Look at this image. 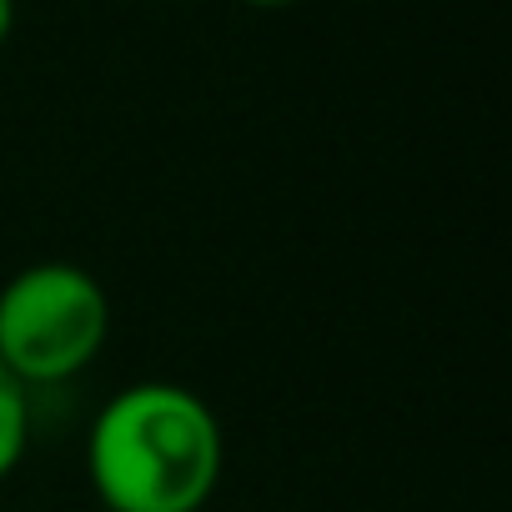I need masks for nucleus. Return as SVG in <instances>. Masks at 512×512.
Masks as SVG:
<instances>
[{
	"label": "nucleus",
	"instance_id": "nucleus-1",
	"mask_svg": "<svg viewBox=\"0 0 512 512\" xmlns=\"http://www.w3.org/2000/svg\"><path fill=\"white\" fill-rule=\"evenodd\" d=\"M221 472V417L181 382L121 387L86 432V477L106 512H201Z\"/></svg>",
	"mask_w": 512,
	"mask_h": 512
},
{
	"label": "nucleus",
	"instance_id": "nucleus-2",
	"mask_svg": "<svg viewBox=\"0 0 512 512\" xmlns=\"http://www.w3.org/2000/svg\"><path fill=\"white\" fill-rule=\"evenodd\" d=\"M111 337V297L76 262H31L0 287V367L26 392L76 382Z\"/></svg>",
	"mask_w": 512,
	"mask_h": 512
},
{
	"label": "nucleus",
	"instance_id": "nucleus-3",
	"mask_svg": "<svg viewBox=\"0 0 512 512\" xmlns=\"http://www.w3.org/2000/svg\"><path fill=\"white\" fill-rule=\"evenodd\" d=\"M31 447V392L0 367V482H11Z\"/></svg>",
	"mask_w": 512,
	"mask_h": 512
},
{
	"label": "nucleus",
	"instance_id": "nucleus-4",
	"mask_svg": "<svg viewBox=\"0 0 512 512\" xmlns=\"http://www.w3.org/2000/svg\"><path fill=\"white\" fill-rule=\"evenodd\" d=\"M11 31H16V0H0V46L11 41Z\"/></svg>",
	"mask_w": 512,
	"mask_h": 512
},
{
	"label": "nucleus",
	"instance_id": "nucleus-5",
	"mask_svg": "<svg viewBox=\"0 0 512 512\" xmlns=\"http://www.w3.org/2000/svg\"><path fill=\"white\" fill-rule=\"evenodd\" d=\"M241 6H256V11H287V6H302V0H241Z\"/></svg>",
	"mask_w": 512,
	"mask_h": 512
},
{
	"label": "nucleus",
	"instance_id": "nucleus-6",
	"mask_svg": "<svg viewBox=\"0 0 512 512\" xmlns=\"http://www.w3.org/2000/svg\"><path fill=\"white\" fill-rule=\"evenodd\" d=\"M101 512H106V507H101Z\"/></svg>",
	"mask_w": 512,
	"mask_h": 512
}]
</instances>
